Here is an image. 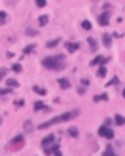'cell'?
<instances>
[{
    "mask_svg": "<svg viewBox=\"0 0 125 156\" xmlns=\"http://www.w3.org/2000/svg\"><path fill=\"white\" fill-rule=\"evenodd\" d=\"M78 114H80V110H78V109H74V110H67V112H62V114L55 116V118L48 120V122H42V124H40V126H36V128H38V129H48L49 126L62 124V122H70V120H74Z\"/></svg>",
    "mask_w": 125,
    "mask_h": 156,
    "instance_id": "6da1fadb",
    "label": "cell"
},
{
    "mask_svg": "<svg viewBox=\"0 0 125 156\" xmlns=\"http://www.w3.org/2000/svg\"><path fill=\"white\" fill-rule=\"evenodd\" d=\"M67 59H65V55H48L42 59V67L48 70H62L67 67Z\"/></svg>",
    "mask_w": 125,
    "mask_h": 156,
    "instance_id": "7a4b0ae2",
    "label": "cell"
},
{
    "mask_svg": "<svg viewBox=\"0 0 125 156\" xmlns=\"http://www.w3.org/2000/svg\"><path fill=\"white\" fill-rule=\"evenodd\" d=\"M23 147H25V135H21V133H19V135H15V137L8 143V151H10V152L21 151Z\"/></svg>",
    "mask_w": 125,
    "mask_h": 156,
    "instance_id": "3957f363",
    "label": "cell"
},
{
    "mask_svg": "<svg viewBox=\"0 0 125 156\" xmlns=\"http://www.w3.org/2000/svg\"><path fill=\"white\" fill-rule=\"evenodd\" d=\"M99 135L101 137H106V139H114V129L108 128V126H101L99 128Z\"/></svg>",
    "mask_w": 125,
    "mask_h": 156,
    "instance_id": "277c9868",
    "label": "cell"
},
{
    "mask_svg": "<svg viewBox=\"0 0 125 156\" xmlns=\"http://www.w3.org/2000/svg\"><path fill=\"white\" fill-rule=\"evenodd\" d=\"M53 143H55V135H48V137H44V139H42V148L51 147Z\"/></svg>",
    "mask_w": 125,
    "mask_h": 156,
    "instance_id": "5b68a950",
    "label": "cell"
},
{
    "mask_svg": "<svg viewBox=\"0 0 125 156\" xmlns=\"http://www.w3.org/2000/svg\"><path fill=\"white\" fill-rule=\"evenodd\" d=\"M57 148H61V145H59V141H55L53 145H51V147L44 148V152H46V156H51V154H53L55 151H57Z\"/></svg>",
    "mask_w": 125,
    "mask_h": 156,
    "instance_id": "8992f818",
    "label": "cell"
},
{
    "mask_svg": "<svg viewBox=\"0 0 125 156\" xmlns=\"http://www.w3.org/2000/svg\"><path fill=\"white\" fill-rule=\"evenodd\" d=\"M108 23H110V17H108V14H106V12L99 15V25H101V27H106Z\"/></svg>",
    "mask_w": 125,
    "mask_h": 156,
    "instance_id": "52a82bcc",
    "label": "cell"
},
{
    "mask_svg": "<svg viewBox=\"0 0 125 156\" xmlns=\"http://www.w3.org/2000/svg\"><path fill=\"white\" fill-rule=\"evenodd\" d=\"M65 48H67L70 53H74V51L80 50V44H76V42H67V44H65Z\"/></svg>",
    "mask_w": 125,
    "mask_h": 156,
    "instance_id": "ba28073f",
    "label": "cell"
},
{
    "mask_svg": "<svg viewBox=\"0 0 125 156\" xmlns=\"http://www.w3.org/2000/svg\"><path fill=\"white\" fill-rule=\"evenodd\" d=\"M57 84H59V88H62V90H68V88H70V82H68L67 78H59Z\"/></svg>",
    "mask_w": 125,
    "mask_h": 156,
    "instance_id": "9c48e42d",
    "label": "cell"
},
{
    "mask_svg": "<svg viewBox=\"0 0 125 156\" xmlns=\"http://www.w3.org/2000/svg\"><path fill=\"white\" fill-rule=\"evenodd\" d=\"M114 124H116V126H125V116L116 114V116H114Z\"/></svg>",
    "mask_w": 125,
    "mask_h": 156,
    "instance_id": "30bf717a",
    "label": "cell"
},
{
    "mask_svg": "<svg viewBox=\"0 0 125 156\" xmlns=\"http://www.w3.org/2000/svg\"><path fill=\"white\" fill-rule=\"evenodd\" d=\"M34 110H51V109H49L48 105H44L42 101H36L34 103Z\"/></svg>",
    "mask_w": 125,
    "mask_h": 156,
    "instance_id": "8fae6325",
    "label": "cell"
},
{
    "mask_svg": "<svg viewBox=\"0 0 125 156\" xmlns=\"http://www.w3.org/2000/svg\"><path fill=\"white\" fill-rule=\"evenodd\" d=\"M87 44H89V48H91L93 51H97V46H99V44H97V40H95L93 36H89V38H87Z\"/></svg>",
    "mask_w": 125,
    "mask_h": 156,
    "instance_id": "7c38bea8",
    "label": "cell"
},
{
    "mask_svg": "<svg viewBox=\"0 0 125 156\" xmlns=\"http://www.w3.org/2000/svg\"><path fill=\"white\" fill-rule=\"evenodd\" d=\"M103 44H104L106 48L112 46V34H104V36H103Z\"/></svg>",
    "mask_w": 125,
    "mask_h": 156,
    "instance_id": "4fadbf2b",
    "label": "cell"
},
{
    "mask_svg": "<svg viewBox=\"0 0 125 156\" xmlns=\"http://www.w3.org/2000/svg\"><path fill=\"white\" fill-rule=\"evenodd\" d=\"M93 101L99 103V101H108V95L106 93H101V95H93Z\"/></svg>",
    "mask_w": 125,
    "mask_h": 156,
    "instance_id": "5bb4252c",
    "label": "cell"
},
{
    "mask_svg": "<svg viewBox=\"0 0 125 156\" xmlns=\"http://www.w3.org/2000/svg\"><path fill=\"white\" fill-rule=\"evenodd\" d=\"M97 76H99V78H104V76H106V67H104V65H101V67H99Z\"/></svg>",
    "mask_w": 125,
    "mask_h": 156,
    "instance_id": "9a60e30c",
    "label": "cell"
},
{
    "mask_svg": "<svg viewBox=\"0 0 125 156\" xmlns=\"http://www.w3.org/2000/svg\"><path fill=\"white\" fill-rule=\"evenodd\" d=\"M32 92H34V93H38V95H46V93H48V92L44 90V88H40V86H32Z\"/></svg>",
    "mask_w": 125,
    "mask_h": 156,
    "instance_id": "2e32d148",
    "label": "cell"
},
{
    "mask_svg": "<svg viewBox=\"0 0 125 156\" xmlns=\"http://www.w3.org/2000/svg\"><path fill=\"white\" fill-rule=\"evenodd\" d=\"M34 51H36V46H34V44H31V46H25V50H23V53H34Z\"/></svg>",
    "mask_w": 125,
    "mask_h": 156,
    "instance_id": "e0dca14e",
    "label": "cell"
},
{
    "mask_svg": "<svg viewBox=\"0 0 125 156\" xmlns=\"http://www.w3.org/2000/svg\"><path fill=\"white\" fill-rule=\"evenodd\" d=\"M6 84H8V88H19V82H17V80H12V78H8Z\"/></svg>",
    "mask_w": 125,
    "mask_h": 156,
    "instance_id": "ac0fdd59",
    "label": "cell"
},
{
    "mask_svg": "<svg viewBox=\"0 0 125 156\" xmlns=\"http://www.w3.org/2000/svg\"><path fill=\"white\" fill-rule=\"evenodd\" d=\"M68 135H70V137H78V135H80V131L72 126V128H68Z\"/></svg>",
    "mask_w": 125,
    "mask_h": 156,
    "instance_id": "d6986e66",
    "label": "cell"
},
{
    "mask_svg": "<svg viewBox=\"0 0 125 156\" xmlns=\"http://www.w3.org/2000/svg\"><path fill=\"white\" fill-rule=\"evenodd\" d=\"M48 21H49L48 15H40V17H38V23H40L42 27H44V25H48Z\"/></svg>",
    "mask_w": 125,
    "mask_h": 156,
    "instance_id": "ffe728a7",
    "label": "cell"
},
{
    "mask_svg": "<svg viewBox=\"0 0 125 156\" xmlns=\"http://www.w3.org/2000/svg\"><path fill=\"white\" fill-rule=\"evenodd\" d=\"M12 93V88H4V90H0V97H6Z\"/></svg>",
    "mask_w": 125,
    "mask_h": 156,
    "instance_id": "44dd1931",
    "label": "cell"
},
{
    "mask_svg": "<svg viewBox=\"0 0 125 156\" xmlns=\"http://www.w3.org/2000/svg\"><path fill=\"white\" fill-rule=\"evenodd\" d=\"M103 156H118V154L112 151V147H106V151H104V154H103Z\"/></svg>",
    "mask_w": 125,
    "mask_h": 156,
    "instance_id": "7402d4cb",
    "label": "cell"
},
{
    "mask_svg": "<svg viewBox=\"0 0 125 156\" xmlns=\"http://www.w3.org/2000/svg\"><path fill=\"white\" fill-rule=\"evenodd\" d=\"M103 61H104V57H101V55H99V57H95V59L91 61V65H103Z\"/></svg>",
    "mask_w": 125,
    "mask_h": 156,
    "instance_id": "603a6c76",
    "label": "cell"
},
{
    "mask_svg": "<svg viewBox=\"0 0 125 156\" xmlns=\"http://www.w3.org/2000/svg\"><path fill=\"white\" fill-rule=\"evenodd\" d=\"M59 42H61L59 38H55V40H49V42H48V48H55V46L59 44Z\"/></svg>",
    "mask_w": 125,
    "mask_h": 156,
    "instance_id": "cb8c5ba5",
    "label": "cell"
},
{
    "mask_svg": "<svg viewBox=\"0 0 125 156\" xmlns=\"http://www.w3.org/2000/svg\"><path fill=\"white\" fill-rule=\"evenodd\" d=\"M82 29H84V31H89L91 23H89V21H82Z\"/></svg>",
    "mask_w": 125,
    "mask_h": 156,
    "instance_id": "d4e9b609",
    "label": "cell"
},
{
    "mask_svg": "<svg viewBox=\"0 0 125 156\" xmlns=\"http://www.w3.org/2000/svg\"><path fill=\"white\" fill-rule=\"evenodd\" d=\"M12 70H15V73H21V70H23V67H21L19 63H15V65H12Z\"/></svg>",
    "mask_w": 125,
    "mask_h": 156,
    "instance_id": "484cf974",
    "label": "cell"
},
{
    "mask_svg": "<svg viewBox=\"0 0 125 156\" xmlns=\"http://www.w3.org/2000/svg\"><path fill=\"white\" fill-rule=\"evenodd\" d=\"M23 128H25V131H31V129H32V124L29 122V120H25V124H23Z\"/></svg>",
    "mask_w": 125,
    "mask_h": 156,
    "instance_id": "4316f807",
    "label": "cell"
},
{
    "mask_svg": "<svg viewBox=\"0 0 125 156\" xmlns=\"http://www.w3.org/2000/svg\"><path fill=\"white\" fill-rule=\"evenodd\" d=\"M27 36H36V34H38V31H34V29H27Z\"/></svg>",
    "mask_w": 125,
    "mask_h": 156,
    "instance_id": "83f0119b",
    "label": "cell"
},
{
    "mask_svg": "<svg viewBox=\"0 0 125 156\" xmlns=\"http://www.w3.org/2000/svg\"><path fill=\"white\" fill-rule=\"evenodd\" d=\"M34 4H36V6H38V8H44V6H46V4H48V2H46V0H36Z\"/></svg>",
    "mask_w": 125,
    "mask_h": 156,
    "instance_id": "f1b7e54d",
    "label": "cell"
},
{
    "mask_svg": "<svg viewBox=\"0 0 125 156\" xmlns=\"http://www.w3.org/2000/svg\"><path fill=\"white\" fill-rule=\"evenodd\" d=\"M6 17H8V15H6V12H0V23H2V25L6 23Z\"/></svg>",
    "mask_w": 125,
    "mask_h": 156,
    "instance_id": "f546056e",
    "label": "cell"
},
{
    "mask_svg": "<svg viewBox=\"0 0 125 156\" xmlns=\"http://www.w3.org/2000/svg\"><path fill=\"white\" fill-rule=\"evenodd\" d=\"M118 80H120V78H118V76H114V78L110 80V82H108V86H116V84H118Z\"/></svg>",
    "mask_w": 125,
    "mask_h": 156,
    "instance_id": "4dcf8cb0",
    "label": "cell"
},
{
    "mask_svg": "<svg viewBox=\"0 0 125 156\" xmlns=\"http://www.w3.org/2000/svg\"><path fill=\"white\" fill-rule=\"evenodd\" d=\"M6 73H8L6 69H0V80H2V78H6Z\"/></svg>",
    "mask_w": 125,
    "mask_h": 156,
    "instance_id": "1f68e13d",
    "label": "cell"
},
{
    "mask_svg": "<svg viewBox=\"0 0 125 156\" xmlns=\"http://www.w3.org/2000/svg\"><path fill=\"white\" fill-rule=\"evenodd\" d=\"M82 86H84V88L89 86V80H87V78H82Z\"/></svg>",
    "mask_w": 125,
    "mask_h": 156,
    "instance_id": "d6a6232c",
    "label": "cell"
},
{
    "mask_svg": "<svg viewBox=\"0 0 125 156\" xmlns=\"http://www.w3.org/2000/svg\"><path fill=\"white\" fill-rule=\"evenodd\" d=\"M112 36H114V38H121L123 34H121V32H112Z\"/></svg>",
    "mask_w": 125,
    "mask_h": 156,
    "instance_id": "836d02e7",
    "label": "cell"
},
{
    "mask_svg": "<svg viewBox=\"0 0 125 156\" xmlns=\"http://www.w3.org/2000/svg\"><path fill=\"white\" fill-rule=\"evenodd\" d=\"M104 126H108V128H110V126H112V120L106 118V120H104Z\"/></svg>",
    "mask_w": 125,
    "mask_h": 156,
    "instance_id": "e575fe53",
    "label": "cell"
},
{
    "mask_svg": "<svg viewBox=\"0 0 125 156\" xmlns=\"http://www.w3.org/2000/svg\"><path fill=\"white\" fill-rule=\"evenodd\" d=\"M53 156H62V154H61V148H57V151L53 152Z\"/></svg>",
    "mask_w": 125,
    "mask_h": 156,
    "instance_id": "d590c367",
    "label": "cell"
},
{
    "mask_svg": "<svg viewBox=\"0 0 125 156\" xmlns=\"http://www.w3.org/2000/svg\"><path fill=\"white\" fill-rule=\"evenodd\" d=\"M123 99H125V88H123Z\"/></svg>",
    "mask_w": 125,
    "mask_h": 156,
    "instance_id": "8d00e7d4",
    "label": "cell"
},
{
    "mask_svg": "<svg viewBox=\"0 0 125 156\" xmlns=\"http://www.w3.org/2000/svg\"><path fill=\"white\" fill-rule=\"evenodd\" d=\"M0 124H2V118H0Z\"/></svg>",
    "mask_w": 125,
    "mask_h": 156,
    "instance_id": "74e56055",
    "label": "cell"
},
{
    "mask_svg": "<svg viewBox=\"0 0 125 156\" xmlns=\"http://www.w3.org/2000/svg\"><path fill=\"white\" fill-rule=\"evenodd\" d=\"M123 59H125V55H123Z\"/></svg>",
    "mask_w": 125,
    "mask_h": 156,
    "instance_id": "f35d334b",
    "label": "cell"
}]
</instances>
